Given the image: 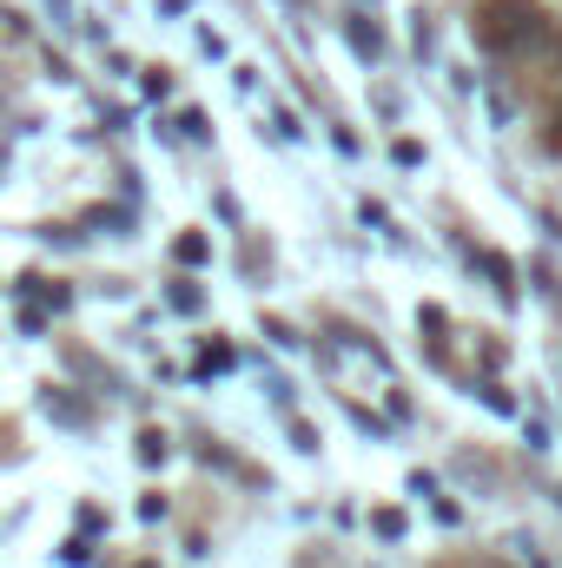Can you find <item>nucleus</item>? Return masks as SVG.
I'll list each match as a JSON object with an SVG mask.
<instances>
[]
</instances>
